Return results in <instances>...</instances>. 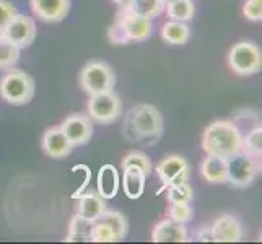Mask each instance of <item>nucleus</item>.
Here are the masks:
<instances>
[{"instance_id": "obj_23", "label": "nucleus", "mask_w": 262, "mask_h": 244, "mask_svg": "<svg viewBox=\"0 0 262 244\" xmlns=\"http://www.w3.org/2000/svg\"><path fill=\"white\" fill-rule=\"evenodd\" d=\"M98 221L106 223L107 227H110V228L114 231L117 241H122V239L125 238V234H127L129 223H127V220H125V216H124L121 212L106 209L104 213L98 218Z\"/></svg>"}, {"instance_id": "obj_28", "label": "nucleus", "mask_w": 262, "mask_h": 244, "mask_svg": "<svg viewBox=\"0 0 262 244\" xmlns=\"http://www.w3.org/2000/svg\"><path fill=\"white\" fill-rule=\"evenodd\" d=\"M124 168H137L140 169L145 176H150L151 174V160L145 155V153L142 151H130L127 155L124 157L122 160V169Z\"/></svg>"}, {"instance_id": "obj_32", "label": "nucleus", "mask_w": 262, "mask_h": 244, "mask_svg": "<svg viewBox=\"0 0 262 244\" xmlns=\"http://www.w3.org/2000/svg\"><path fill=\"white\" fill-rule=\"evenodd\" d=\"M243 15L249 21H260L262 20V0H246L243 5Z\"/></svg>"}, {"instance_id": "obj_12", "label": "nucleus", "mask_w": 262, "mask_h": 244, "mask_svg": "<svg viewBox=\"0 0 262 244\" xmlns=\"http://www.w3.org/2000/svg\"><path fill=\"white\" fill-rule=\"evenodd\" d=\"M72 0H30V7L34 16L44 23L64 21L70 12Z\"/></svg>"}, {"instance_id": "obj_31", "label": "nucleus", "mask_w": 262, "mask_h": 244, "mask_svg": "<svg viewBox=\"0 0 262 244\" xmlns=\"http://www.w3.org/2000/svg\"><path fill=\"white\" fill-rule=\"evenodd\" d=\"M16 13L18 10L13 4H10L8 0H0V36L4 34L8 23L13 20Z\"/></svg>"}, {"instance_id": "obj_36", "label": "nucleus", "mask_w": 262, "mask_h": 244, "mask_svg": "<svg viewBox=\"0 0 262 244\" xmlns=\"http://www.w3.org/2000/svg\"><path fill=\"white\" fill-rule=\"evenodd\" d=\"M161 2H163V4H165V5H166V4H168V2H169V0H161Z\"/></svg>"}, {"instance_id": "obj_3", "label": "nucleus", "mask_w": 262, "mask_h": 244, "mask_svg": "<svg viewBox=\"0 0 262 244\" xmlns=\"http://www.w3.org/2000/svg\"><path fill=\"white\" fill-rule=\"evenodd\" d=\"M34 80L23 70L10 69L0 78V98L13 106L30 103L34 96Z\"/></svg>"}, {"instance_id": "obj_15", "label": "nucleus", "mask_w": 262, "mask_h": 244, "mask_svg": "<svg viewBox=\"0 0 262 244\" xmlns=\"http://www.w3.org/2000/svg\"><path fill=\"white\" fill-rule=\"evenodd\" d=\"M153 242H186L189 241V233L186 225L176 223L169 220L168 216L160 220L151 230Z\"/></svg>"}, {"instance_id": "obj_27", "label": "nucleus", "mask_w": 262, "mask_h": 244, "mask_svg": "<svg viewBox=\"0 0 262 244\" xmlns=\"http://www.w3.org/2000/svg\"><path fill=\"white\" fill-rule=\"evenodd\" d=\"M166 189V198L169 204H192L194 201V189L187 183L174 184Z\"/></svg>"}, {"instance_id": "obj_13", "label": "nucleus", "mask_w": 262, "mask_h": 244, "mask_svg": "<svg viewBox=\"0 0 262 244\" xmlns=\"http://www.w3.org/2000/svg\"><path fill=\"white\" fill-rule=\"evenodd\" d=\"M212 236L213 242H239L245 238V228L236 216L223 213L212 223Z\"/></svg>"}, {"instance_id": "obj_30", "label": "nucleus", "mask_w": 262, "mask_h": 244, "mask_svg": "<svg viewBox=\"0 0 262 244\" xmlns=\"http://www.w3.org/2000/svg\"><path fill=\"white\" fill-rule=\"evenodd\" d=\"M90 241H93V242H116L117 238H116L114 231L107 227L106 223L96 220L93 223L92 231H90Z\"/></svg>"}, {"instance_id": "obj_4", "label": "nucleus", "mask_w": 262, "mask_h": 244, "mask_svg": "<svg viewBox=\"0 0 262 244\" xmlns=\"http://www.w3.org/2000/svg\"><path fill=\"white\" fill-rule=\"evenodd\" d=\"M78 85L86 95L111 92L116 86V74L110 64L103 60H92L82 67L78 74Z\"/></svg>"}, {"instance_id": "obj_34", "label": "nucleus", "mask_w": 262, "mask_h": 244, "mask_svg": "<svg viewBox=\"0 0 262 244\" xmlns=\"http://www.w3.org/2000/svg\"><path fill=\"white\" fill-rule=\"evenodd\" d=\"M195 239L201 241V242H210L213 239L212 236V225H204L197 230L195 233Z\"/></svg>"}, {"instance_id": "obj_9", "label": "nucleus", "mask_w": 262, "mask_h": 244, "mask_svg": "<svg viewBox=\"0 0 262 244\" xmlns=\"http://www.w3.org/2000/svg\"><path fill=\"white\" fill-rule=\"evenodd\" d=\"M116 18L121 21L129 42H142V41L150 39V36L153 33L151 18L135 13V12L129 10L127 7L121 8V10L117 12Z\"/></svg>"}, {"instance_id": "obj_16", "label": "nucleus", "mask_w": 262, "mask_h": 244, "mask_svg": "<svg viewBox=\"0 0 262 244\" xmlns=\"http://www.w3.org/2000/svg\"><path fill=\"white\" fill-rule=\"evenodd\" d=\"M201 174L209 184H225L228 179V158L205 155L201 163Z\"/></svg>"}, {"instance_id": "obj_17", "label": "nucleus", "mask_w": 262, "mask_h": 244, "mask_svg": "<svg viewBox=\"0 0 262 244\" xmlns=\"http://www.w3.org/2000/svg\"><path fill=\"white\" fill-rule=\"evenodd\" d=\"M121 179L119 171L114 165H103L98 171V181H96V192L101 195L104 201L114 198L119 192Z\"/></svg>"}, {"instance_id": "obj_1", "label": "nucleus", "mask_w": 262, "mask_h": 244, "mask_svg": "<svg viewBox=\"0 0 262 244\" xmlns=\"http://www.w3.org/2000/svg\"><path fill=\"white\" fill-rule=\"evenodd\" d=\"M243 130L234 121L219 119L207 125L202 135V148L205 155H219L230 158L241 151Z\"/></svg>"}, {"instance_id": "obj_25", "label": "nucleus", "mask_w": 262, "mask_h": 244, "mask_svg": "<svg viewBox=\"0 0 262 244\" xmlns=\"http://www.w3.org/2000/svg\"><path fill=\"white\" fill-rule=\"evenodd\" d=\"M129 10L147 18H157L165 12V4L161 0H132L127 7Z\"/></svg>"}, {"instance_id": "obj_14", "label": "nucleus", "mask_w": 262, "mask_h": 244, "mask_svg": "<svg viewBox=\"0 0 262 244\" xmlns=\"http://www.w3.org/2000/svg\"><path fill=\"white\" fill-rule=\"evenodd\" d=\"M41 147H42V151L52 160L66 158L70 155L72 150H74V145L69 142V139L66 137V134L62 132L59 125L57 127H51L42 134Z\"/></svg>"}, {"instance_id": "obj_19", "label": "nucleus", "mask_w": 262, "mask_h": 244, "mask_svg": "<svg viewBox=\"0 0 262 244\" xmlns=\"http://www.w3.org/2000/svg\"><path fill=\"white\" fill-rule=\"evenodd\" d=\"M160 36L163 42L169 44V46H184L191 38V28L184 21L169 20L161 26Z\"/></svg>"}, {"instance_id": "obj_22", "label": "nucleus", "mask_w": 262, "mask_h": 244, "mask_svg": "<svg viewBox=\"0 0 262 244\" xmlns=\"http://www.w3.org/2000/svg\"><path fill=\"white\" fill-rule=\"evenodd\" d=\"M165 12L169 20L187 23L194 18L195 7L192 0H169L165 5Z\"/></svg>"}, {"instance_id": "obj_29", "label": "nucleus", "mask_w": 262, "mask_h": 244, "mask_svg": "<svg viewBox=\"0 0 262 244\" xmlns=\"http://www.w3.org/2000/svg\"><path fill=\"white\" fill-rule=\"evenodd\" d=\"M166 216L176 223L187 225L194 218V209L191 204H169L166 210Z\"/></svg>"}, {"instance_id": "obj_35", "label": "nucleus", "mask_w": 262, "mask_h": 244, "mask_svg": "<svg viewBox=\"0 0 262 244\" xmlns=\"http://www.w3.org/2000/svg\"><path fill=\"white\" fill-rule=\"evenodd\" d=\"M114 4L119 5V8H125V7H129L132 0H113Z\"/></svg>"}, {"instance_id": "obj_8", "label": "nucleus", "mask_w": 262, "mask_h": 244, "mask_svg": "<svg viewBox=\"0 0 262 244\" xmlns=\"http://www.w3.org/2000/svg\"><path fill=\"white\" fill-rule=\"evenodd\" d=\"M36 33H38V28H36L34 18L18 12L13 20L8 23L2 36L15 44L18 49H26L34 42Z\"/></svg>"}, {"instance_id": "obj_10", "label": "nucleus", "mask_w": 262, "mask_h": 244, "mask_svg": "<svg viewBox=\"0 0 262 244\" xmlns=\"http://www.w3.org/2000/svg\"><path fill=\"white\" fill-rule=\"evenodd\" d=\"M59 127L74 147H83L93 137V121L90 119L88 114H70Z\"/></svg>"}, {"instance_id": "obj_33", "label": "nucleus", "mask_w": 262, "mask_h": 244, "mask_svg": "<svg viewBox=\"0 0 262 244\" xmlns=\"http://www.w3.org/2000/svg\"><path fill=\"white\" fill-rule=\"evenodd\" d=\"M107 39H110L113 44H129L127 36H125L122 25H121L119 20H117V18L114 20V23L110 26V30H107Z\"/></svg>"}, {"instance_id": "obj_2", "label": "nucleus", "mask_w": 262, "mask_h": 244, "mask_svg": "<svg viewBox=\"0 0 262 244\" xmlns=\"http://www.w3.org/2000/svg\"><path fill=\"white\" fill-rule=\"evenodd\" d=\"M134 140L158 139L163 132V116L153 104H137L125 117Z\"/></svg>"}, {"instance_id": "obj_20", "label": "nucleus", "mask_w": 262, "mask_h": 244, "mask_svg": "<svg viewBox=\"0 0 262 244\" xmlns=\"http://www.w3.org/2000/svg\"><path fill=\"white\" fill-rule=\"evenodd\" d=\"M122 189L124 194L132 201H137L143 195L145 191V179L147 176L137 168H124L122 169Z\"/></svg>"}, {"instance_id": "obj_7", "label": "nucleus", "mask_w": 262, "mask_h": 244, "mask_svg": "<svg viewBox=\"0 0 262 244\" xmlns=\"http://www.w3.org/2000/svg\"><path fill=\"white\" fill-rule=\"evenodd\" d=\"M260 174V158L236 153L228 158V179L227 183L234 187H249Z\"/></svg>"}, {"instance_id": "obj_6", "label": "nucleus", "mask_w": 262, "mask_h": 244, "mask_svg": "<svg viewBox=\"0 0 262 244\" xmlns=\"http://www.w3.org/2000/svg\"><path fill=\"white\" fill-rule=\"evenodd\" d=\"M122 114V101L114 90L92 95L88 99V117L98 124H113Z\"/></svg>"}, {"instance_id": "obj_18", "label": "nucleus", "mask_w": 262, "mask_h": 244, "mask_svg": "<svg viewBox=\"0 0 262 244\" xmlns=\"http://www.w3.org/2000/svg\"><path fill=\"white\" fill-rule=\"evenodd\" d=\"M78 204H77V213L85 216V218L96 221L99 216L104 213L106 207V201L99 195L98 192L93 191H86L77 195Z\"/></svg>"}, {"instance_id": "obj_5", "label": "nucleus", "mask_w": 262, "mask_h": 244, "mask_svg": "<svg viewBox=\"0 0 262 244\" xmlns=\"http://www.w3.org/2000/svg\"><path fill=\"white\" fill-rule=\"evenodd\" d=\"M228 65L239 77L259 74L262 67V52L252 41H239L228 52Z\"/></svg>"}, {"instance_id": "obj_11", "label": "nucleus", "mask_w": 262, "mask_h": 244, "mask_svg": "<svg viewBox=\"0 0 262 244\" xmlns=\"http://www.w3.org/2000/svg\"><path fill=\"white\" fill-rule=\"evenodd\" d=\"M189 173H191L189 163L181 155H168L157 165V174L165 187L187 183Z\"/></svg>"}, {"instance_id": "obj_21", "label": "nucleus", "mask_w": 262, "mask_h": 244, "mask_svg": "<svg viewBox=\"0 0 262 244\" xmlns=\"http://www.w3.org/2000/svg\"><path fill=\"white\" fill-rule=\"evenodd\" d=\"M93 223L95 221L77 213L69 223V234L66 242H90V231L93 228Z\"/></svg>"}, {"instance_id": "obj_24", "label": "nucleus", "mask_w": 262, "mask_h": 244, "mask_svg": "<svg viewBox=\"0 0 262 244\" xmlns=\"http://www.w3.org/2000/svg\"><path fill=\"white\" fill-rule=\"evenodd\" d=\"M241 151L246 155L260 158L262 157V127L260 124L254 125L246 135L243 134V145Z\"/></svg>"}, {"instance_id": "obj_26", "label": "nucleus", "mask_w": 262, "mask_h": 244, "mask_svg": "<svg viewBox=\"0 0 262 244\" xmlns=\"http://www.w3.org/2000/svg\"><path fill=\"white\" fill-rule=\"evenodd\" d=\"M20 51L4 36H0V70H10L20 59Z\"/></svg>"}]
</instances>
